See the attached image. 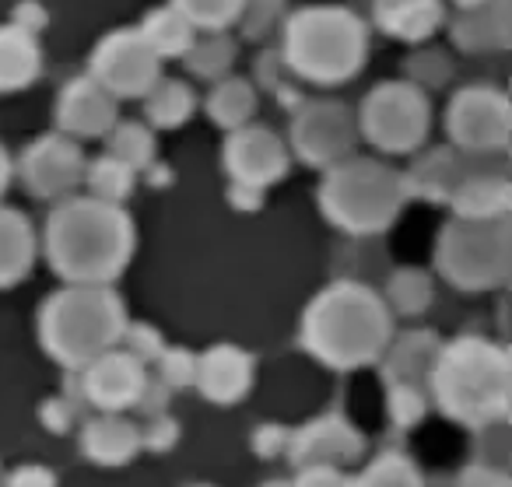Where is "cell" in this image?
I'll use <instances>...</instances> for the list:
<instances>
[{"label":"cell","mask_w":512,"mask_h":487,"mask_svg":"<svg viewBox=\"0 0 512 487\" xmlns=\"http://www.w3.org/2000/svg\"><path fill=\"white\" fill-rule=\"evenodd\" d=\"M432 389L439 407L463 424H495L509 410L512 365L498 344L481 337H463L449 347H439L432 368Z\"/></svg>","instance_id":"obj_3"},{"label":"cell","mask_w":512,"mask_h":487,"mask_svg":"<svg viewBox=\"0 0 512 487\" xmlns=\"http://www.w3.org/2000/svg\"><path fill=\"white\" fill-rule=\"evenodd\" d=\"M127 330L120 298L102 284H74L46 302L39 333L46 351L71 368L92 365L99 354L113 351Z\"/></svg>","instance_id":"obj_4"},{"label":"cell","mask_w":512,"mask_h":487,"mask_svg":"<svg viewBox=\"0 0 512 487\" xmlns=\"http://www.w3.org/2000/svg\"><path fill=\"white\" fill-rule=\"evenodd\" d=\"M407 190L425 193V197H453V190L460 186V165L449 151H432L428 158H421L411 169V176L404 179Z\"/></svg>","instance_id":"obj_25"},{"label":"cell","mask_w":512,"mask_h":487,"mask_svg":"<svg viewBox=\"0 0 512 487\" xmlns=\"http://www.w3.org/2000/svg\"><path fill=\"white\" fill-rule=\"evenodd\" d=\"M85 368H88L85 372L88 400L99 410H106V414L134 407L144 396V386H148L141 358H134L130 351H106Z\"/></svg>","instance_id":"obj_14"},{"label":"cell","mask_w":512,"mask_h":487,"mask_svg":"<svg viewBox=\"0 0 512 487\" xmlns=\"http://www.w3.org/2000/svg\"><path fill=\"white\" fill-rule=\"evenodd\" d=\"M8 176H11V165H8V158L0 155V193H4V186H8Z\"/></svg>","instance_id":"obj_42"},{"label":"cell","mask_w":512,"mask_h":487,"mask_svg":"<svg viewBox=\"0 0 512 487\" xmlns=\"http://www.w3.org/2000/svg\"><path fill=\"white\" fill-rule=\"evenodd\" d=\"M439 270L449 284L463 291L495 288L509 277L512 263V235L505 218H456L442 228L439 249H435Z\"/></svg>","instance_id":"obj_7"},{"label":"cell","mask_w":512,"mask_h":487,"mask_svg":"<svg viewBox=\"0 0 512 487\" xmlns=\"http://www.w3.org/2000/svg\"><path fill=\"white\" fill-rule=\"evenodd\" d=\"M285 57L302 78L323 85L355 78L365 60V25L341 8H306L288 22Z\"/></svg>","instance_id":"obj_6"},{"label":"cell","mask_w":512,"mask_h":487,"mask_svg":"<svg viewBox=\"0 0 512 487\" xmlns=\"http://www.w3.org/2000/svg\"><path fill=\"white\" fill-rule=\"evenodd\" d=\"M292 452L306 466H334L355 459L362 452V438H358V431L351 424L337 421V417H323V421L299 431V438L292 442Z\"/></svg>","instance_id":"obj_17"},{"label":"cell","mask_w":512,"mask_h":487,"mask_svg":"<svg viewBox=\"0 0 512 487\" xmlns=\"http://www.w3.org/2000/svg\"><path fill=\"white\" fill-rule=\"evenodd\" d=\"M428 410L425 393L421 389H407V386H390V414L397 424H414L421 421Z\"/></svg>","instance_id":"obj_35"},{"label":"cell","mask_w":512,"mask_h":487,"mask_svg":"<svg viewBox=\"0 0 512 487\" xmlns=\"http://www.w3.org/2000/svg\"><path fill=\"white\" fill-rule=\"evenodd\" d=\"M292 141L309 165H341L355 151L358 123L341 102H313L295 116Z\"/></svg>","instance_id":"obj_10"},{"label":"cell","mask_w":512,"mask_h":487,"mask_svg":"<svg viewBox=\"0 0 512 487\" xmlns=\"http://www.w3.org/2000/svg\"><path fill=\"white\" fill-rule=\"evenodd\" d=\"M162 375L169 386H186L197 375V358H190L186 351H169L162 358Z\"/></svg>","instance_id":"obj_37"},{"label":"cell","mask_w":512,"mask_h":487,"mask_svg":"<svg viewBox=\"0 0 512 487\" xmlns=\"http://www.w3.org/2000/svg\"><path fill=\"white\" fill-rule=\"evenodd\" d=\"M39 74V46L32 32L0 29V92L25 88Z\"/></svg>","instance_id":"obj_24"},{"label":"cell","mask_w":512,"mask_h":487,"mask_svg":"<svg viewBox=\"0 0 512 487\" xmlns=\"http://www.w3.org/2000/svg\"><path fill=\"white\" fill-rule=\"evenodd\" d=\"M407 183L390 165L372 158H348L334 165L320 190V204L334 225L355 235H376L400 214Z\"/></svg>","instance_id":"obj_5"},{"label":"cell","mask_w":512,"mask_h":487,"mask_svg":"<svg viewBox=\"0 0 512 487\" xmlns=\"http://www.w3.org/2000/svg\"><path fill=\"white\" fill-rule=\"evenodd\" d=\"M351 487H421V477L404 456H379Z\"/></svg>","instance_id":"obj_32"},{"label":"cell","mask_w":512,"mask_h":487,"mask_svg":"<svg viewBox=\"0 0 512 487\" xmlns=\"http://www.w3.org/2000/svg\"><path fill=\"white\" fill-rule=\"evenodd\" d=\"M81 449L88 459L102 466H116V463H130L134 452L141 449V431L130 421L116 414H102L99 421H92L81 435Z\"/></svg>","instance_id":"obj_19"},{"label":"cell","mask_w":512,"mask_h":487,"mask_svg":"<svg viewBox=\"0 0 512 487\" xmlns=\"http://www.w3.org/2000/svg\"><path fill=\"white\" fill-rule=\"evenodd\" d=\"M477 449H481V463H484V466H495V470H505V463H509V431H505L498 421H495V424H484Z\"/></svg>","instance_id":"obj_36"},{"label":"cell","mask_w":512,"mask_h":487,"mask_svg":"<svg viewBox=\"0 0 512 487\" xmlns=\"http://www.w3.org/2000/svg\"><path fill=\"white\" fill-rule=\"evenodd\" d=\"M390 305L397 312H404V316H418V312L428 309V302H432V281H428V274H421V270H400V274L390 277Z\"/></svg>","instance_id":"obj_30"},{"label":"cell","mask_w":512,"mask_h":487,"mask_svg":"<svg viewBox=\"0 0 512 487\" xmlns=\"http://www.w3.org/2000/svg\"><path fill=\"white\" fill-rule=\"evenodd\" d=\"M439 0H376L379 25L400 39H425L439 25Z\"/></svg>","instance_id":"obj_23"},{"label":"cell","mask_w":512,"mask_h":487,"mask_svg":"<svg viewBox=\"0 0 512 487\" xmlns=\"http://www.w3.org/2000/svg\"><path fill=\"white\" fill-rule=\"evenodd\" d=\"M295 487H351V480L337 466H306Z\"/></svg>","instance_id":"obj_39"},{"label":"cell","mask_w":512,"mask_h":487,"mask_svg":"<svg viewBox=\"0 0 512 487\" xmlns=\"http://www.w3.org/2000/svg\"><path fill=\"white\" fill-rule=\"evenodd\" d=\"M267 487H285V484H267Z\"/></svg>","instance_id":"obj_44"},{"label":"cell","mask_w":512,"mask_h":487,"mask_svg":"<svg viewBox=\"0 0 512 487\" xmlns=\"http://www.w3.org/2000/svg\"><path fill=\"white\" fill-rule=\"evenodd\" d=\"M32 256H36V235L29 221L18 211L0 207V288L22 281L32 267Z\"/></svg>","instance_id":"obj_21"},{"label":"cell","mask_w":512,"mask_h":487,"mask_svg":"<svg viewBox=\"0 0 512 487\" xmlns=\"http://www.w3.org/2000/svg\"><path fill=\"white\" fill-rule=\"evenodd\" d=\"M463 8H477V4H484V0H460Z\"/></svg>","instance_id":"obj_43"},{"label":"cell","mask_w":512,"mask_h":487,"mask_svg":"<svg viewBox=\"0 0 512 487\" xmlns=\"http://www.w3.org/2000/svg\"><path fill=\"white\" fill-rule=\"evenodd\" d=\"M435 358H439V340L435 333H407L393 344L390 358H386V379L390 386H407L425 393L428 379H432Z\"/></svg>","instance_id":"obj_18"},{"label":"cell","mask_w":512,"mask_h":487,"mask_svg":"<svg viewBox=\"0 0 512 487\" xmlns=\"http://www.w3.org/2000/svg\"><path fill=\"white\" fill-rule=\"evenodd\" d=\"M449 137L463 151H498L509 141V102L495 88H467L449 106Z\"/></svg>","instance_id":"obj_11"},{"label":"cell","mask_w":512,"mask_h":487,"mask_svg":"<svg viewBox=\"0 0 512 487\" xmlns=\"http://www.w3.org/2000/svg\"><path fill=\"white\" fill-rule=\"evenodd\" d=\"M509 183L505 176H467L453 190V207L460 218H505L509 211Z\"/></svg>","instance_id":"obj_22"},{"label":"cell","mask_w":512,"mask_h":487,"mask_svg":"<svg viewBox=\"0 0 512 487\" xmlns=\"http://www.w3.org/2000/svg\"><path fill=\"white\" fill-rule=\"evenodd\" d=\"M60 127L71 130L78 137H99L116 127V99L92 78H81L67 85L64 99H60Z\"/></svg>","instance_id":"obj_15"},{"label":"cell","mask_w":512,"mask_h":487,"mask_svg":"<svg viewBox=\"0 0 512 487\" xmlns=\"http://www.w3.org/2000/svg\"><path fill=\"white\" fill-rule=\"evenodd\" d=\"M193 113V95L179 81H162L148 92V116L158 127H179Z\"/></svg>","instance_id":"obj_28"},{"label":"cell","mask_w":512,"mask_h":487,"mask_svg":"<svg viewBox=\"0 0 512 487\" xmlns=\"http://www.w3.org/2000/svg\"><path fill=\"white\" fill-rule=\"evenodd\" d=\"M358 130L383 151H414L428 134V102L421 88L386 81L365 99Z\"/></svg>","instance_id":"obj_8"},{"label":"cell","mask_w":512,"mask_h":487,"mask_svg":"<svg viewBox=\"0 0 512 487\" xmlns=\"http://www.w3.org/2000/svg\"><path fill=\"white\" fill-rule=\"evenodd\" d=\"M302 337L316 358L334 368L369 365L390 344V309L372 288L341 281L309 305Z\"/></svg>","instance_id":"obj_2"},{"label":"cell","mask_w":512,"mask_h":487,"mask_svg":"<svg viewBox=\"0 0 512 487\" xmlns=\"http://www.w3.org/2000/svg\"><path fill=\"white\" fill-rule=\"evenodd\" d=\"M186 57H190V67L193 74H204V78H218L221 71H225L228 64H232L235 50L228 39L214 36V39H204V43H193L190 50H186Z\"/></svg>","instance_id":"obj_34"},{"label":"cell","mask_w":512,"mask_h":487,"mask_svg":"<svg viewBox=\"0 0 512 487\" xmlns=\"http://www.w3.org/2000/svg\"><path fill=\"white\" fill-rule=\"evenodd\" d=\"M509 18H505V0H484L477 8H467V15L453 25V39L470 53L498 50L509 43Z\"/></svg>","instance_id":"obj_20"},{"label":"cell","mask_w":512,"mask_h":487,"mask_svg":"<svg viewBox=\"0 0 512 487\" xmlns=\"http://www.w3.org/2000/svg\"><path fill=\"white\" fill-rule=\"evenodd\" d=\"M151 148H155V141H151L148 127H141V123H120L113 130V137H109V158L123 162L130 172L151 162Z\"/></svg>","instance_id":"obj_31"},{"label":"cell","mask_w":512,"mask_h":487,"mask_svg":"<svg viewBox=\"0 0 512 487\" xmlns=\"http://www.w3.org/2000/svg\"><path fill=\"white\" fill-rule=\"evenodd\" d=\"M460 487H512V484H509V477H505V470L474 463L460 473Z\"/></svg>","instance_id":"obj_40"},{"label":"cell","mask_w":512,"mask_h":487,"mask_svg":"<svg viewBox=\"0 0 512 487\" xmlns=\"http://www.w3.org/2000/svg\"><path fill=\"white\" fill-rule=\"evenodd\" d=\"M8 487H57V480L46 466H22V470L11 473Z\"/></svg>","instance_id":"obj_41"},{"label":"cell","mask_w":512,"mask_h":487,"mask_svg":"<svg viewBox=\"0 0 512 487\" xmlns=\"http://www.w3.org/2000/svg\"><path fill=\"white\" fill-rule=\"evenodd\" d=\"M95 85L106 88L113 99L148 95L158 85V57L144 43L141 32H116L95 50Z\"/></svg>","instance_id":"obj_9"},{"label":"cell","mask_w":512,"mask_h":487,"mask_svg":"<svg viewBox=\"0 0 512 487\" xmlns=\"http://www.w3.org/2000/svg\"><path fill=\"white\" fill-rule=\"evenodd\" d=\"M22 176L29 193L43 200L64 197L85 176V158H81V148L74 141H64V137H43L39 144H32L22 158Z\"/></svg>","instance_id":"obj_13"},{"label":"cell","mask_w":512,"mask_h":487,"mask_svg":"<svg viewBox=\"0 0 512 487\" xmlns=\"http://www.w3.org/2000/svg\"><path fill=\"white\" fill-rule=\"evenodd\" d=\"M46 249L60 277L74 284H106L127 267L134 225L116 204L67 200L50 214Z\"/></svg>","instance_id":"obj_1"},{"label":"cell","mask_w":512,"mask_h":487,"mask_svg":"<svg viewBox=\"0 0 512 487\" xmlns=\"http://www.w3.org/2000/svg\"><path fill=\"white\" fill-rule=\"evenodd\" d=\"M225 165L235 176V186L260 193V186L285 176L288 151L271 130L264 127H239L225 144Z\"/></svg>","instance_id":"obj_12"},{"label":"cell","mask_w":512,"mask_h":487,"mask_svg":"<svg viewBox=\"0 0 512 487\" xmlns=\"http://www.w3.org/2000/svg\"><path fill=\"white\" fill-rule=\"evenodd\" d=\"M242 4L246 0H176V11L190 25H211V29H218V25L239 18Z\"/></svg>","instance_id":"obj_33"},{"label":"cell","mask_w":512,"mask_h":487,"mask_svg":"<svg viewBox=\"0 0 512 487\" xmlns=\"http://www.w3.org/2000/svg\"><path fill=\"white\" fill-rule=\"evenodd\" d=\"M193 382L200 386V393L214 403H235L253 382V358L239 347L218 344L197 361V375Z\"/></svg>","instance_id":"obj_16"},{"label":"cell","mask_w":512,"mask_h":487,"mask_svg":"<svg viewBox=\"0 0 512 487\" xmlns=\"http://www.w3.org/2000/svg\"><path fill=\"white\" fill-rule=\"evenodd\" d=\"M88 186H92V200H102V204H120L123 197L134 186V172L127 169L116 158H99V162L88 169Z\"/></svg>","instance_id":"obj_29"},{"label":"cell","mask_w":512,"mask_h":487,"mask_svg":"<svg viewBox=\"0 0 512 487\" xmlns=\"http://www.w3.org/2000/svg\"><path fill=\"white\" fill-rule=\"evenodd\" d=\"M141 36H144V43L151 46L155 57H172V53H186L193 46V25L186 22L179 11L165 8V11H155V15L144 22Z\"/></svg>","instance_id":"obj_26"},{"label":"cell","mask_w":512,"mask_h":487,"mask_svg":"<svg viewBox=\"0 0 512 487\" xmlns=\"http://www.w3.org/2000/svg\"><path fill=\"white\" fill-rule=\"evenodd\" d=\"M411 74L414 78H428V88L442 85V81L449 78L446 57H442V53H421V57L411 60Z\"/></svg>","instance_id":"obj_38"},{"label":"cell","mask_w":512,"mask_h":487,"mask_svg":"<svg viewBox=\"0 0 512 487\" xmlns=\"http://www.w3.org/2000/svg\"><path fill=\"white\" fill-rule=\"evenodd\" d=\"M253 88L246 85V81H225V85L214 88L211 102H207V109H211V116L221 123V127H232L239 130L242 123L253 116Z\"/></svg>","instance_id":"obj_27"}]
</instances>
